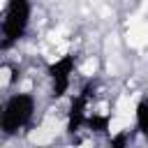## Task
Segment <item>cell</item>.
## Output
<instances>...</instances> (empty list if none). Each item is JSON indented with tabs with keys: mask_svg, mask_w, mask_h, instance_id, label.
Masks as SVG:
<instances>
[{
	"mask_svg": "<svg viewBox=\"0 0 148 148\" xmlns=\"http://www.w3.org/2000/svg\"><path fill=\"white\" fill-rule=\"evenodd\" d=\"M90 99H92L90 86H86L81 92H76L72 97V104L67 111V130L69 132H79L81 127H86V120L90 116Z\"/></svg>",
	"mask_w": 148,
	"mask_h": 148,
	"instance_id": "cell-4",
	"label": "cell"
},
{
	"mask_svg": "<svg viewBox=\"0 0 148 148\" xmlns=\"http://www.w3.org/2000/svg\"><path fill=\"white\" fill-rule=\"evenodd\" d=\"M74 72H76V58L72 53H65V56L56 58L53 62H49L46 76H49V83H51V95L56 99H60L69 92L72 81H74Z\"/></svg>",
	"mask_w": 148,
	"mask_h": 148,
	"instance_id": "cell-3",
	"label": "cell"
},
{
	"mask_svg": "<svg viewBox=\"0 0 148 148\" xmlns=\"http://www.w3.org/2000/svg\"><path fill=\"white\" fill-rule=\"evenodd\" d=\"M30 18H32V0H5L2 14H0V49L2 51L16 46L25 37L30 28Z\"/></svg>",
	"mask_w": 148,
	"mask_h": 148,
	"instance_id": "cell-1",
	"label": "cell"
},
{
	"mask_svg": "<svg viewBox=\"0 0 148 148\" xmlns=\"http://www.w3.org/2000/svg\"><path fill=\"white\" fill-rule=\"evenodd\" d=\"M134 125L141 136L148 139V97H141L134 106Z\"/></svg>",
	"mask_w": 148,
	"mask_h": 148,
	"instance_id": "cell-5",
	"label": "cell"
},
{
	"mask_svg": "<svg viewBox=\"0 0 148 148\" xmlns=\"http://www.w3.org/2000/svg\"><path fill=\"white\" fill-rule=\"evenodd\" d=\"M37 111V99L32 92H12L2 104H0V132L12 136L18 134L30 125Z\"/></svg>",
	"mask_w": 148,
	"mask_h": 148,
	"instance_id": "cell-2",
	"label": "cell"
}]
</instances>
